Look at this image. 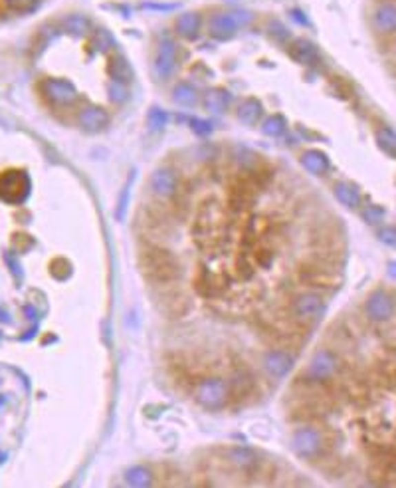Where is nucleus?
Listing matches in <instances>:
<instances>
[{
  "label": "nucleus",
  "instance_id": "f257e3e1",
  "mask_svg": "<svg viewBox=\"0 0 396 488\" xmlns=\"http://www.w3.org/2000/svg\"><path fill=\"white\" fill-rule=\"evenodd\" d=\"M226 213L228 211L222 208L216 199L205 201L198 206L194 226H192V237L202 251L216 248L222 242L226 233Z\"/></svg>",
  "mask_w": 396,
  "mask_h": 488
},
{
  "label": "nucleus",
  "instance_id": "f03ea898",
  "mask_svg": "<svg viewBox=\"0 0 396 488\" xmlns=\"http://www.w3.org/2000/svg\"><path fill=\"white\" fill-rule=\"evenodd\" d=\"M139 264H141L145 278L157 286L174 284L180 278V270H183L178 258L169 248H163V246H149L147 251H143Z\"/></svg>",
  "mask_w": 396,
  "mask_h": 488
},
{
  "label": "nucleus",
  "instance_id": "7ed1b4c3",
  "mask_svg": "<svg viewBox=\"0 0 396 488\" xmlns=\"http://www.w3.org/2000/svg\"><path fill=\"white\" fill-rule=\"evenodd\" d=\"M180 68V46L171 34H160L155 42L153 60H151V76L157 84H167L174 78Z\"/></svg>",
  "mask_w": 396,
  "mask_h": 488
},
{
  "label": "nucleus",
  "instance_id": "20e7f679",
  "mask_svg": "<svg viewBox=\"0 0 396 488\" xmlns=\"http://www.w3.org/2000/svg\"><path fill=\"white\" fill-rule=\"evenodd\" d=\"M260 189L252 183V179L244 171L236 173L228 183V197H226V211L234 217L250 213L258 203Z\"/></svg>",
  "mask_w": 396,
  "mask_h": 488
},
{
  "label": "nucleus",
  "instance_id": "39448f33",
  "mask_svg": "<svg viewBox=\"0 0 396 488\" xmlns=\"http://www.w3.org/2000/svg\"><path fill=\"white\" fill-rule=\"evenodd\" d=\"M253 22V14L250 10H222V12H214V14L208 18V36L212 40H218V42H228L232 40L238 34L240 28L244 26H250Z\"/></svg>",
  "mask_w": 396,
  "mask_h": 488
},
{
  "label": "nucleus",
  "instance_id": "423d86ee",
  "mask_svg": "<svg viewBox=\"0 0 396 488\" xmlns=\"http://www.w3.org/2000/svg\"><path fill=\"white\" fill-rule=\"evenodd\" d=\"M325 310H327V300L323 298L321 292H315V290H305L295 294L289 304V315L307 328L319 324L321 318L325 315Z\"/></svg>",
  "mask_w": 396,
  "mask_h": 488
},
{
  "label": "nucleus",
  "instance_id": "0eeeda50",
  "mask_svg": "<svg viewBox=\"0 0 396 488\" xmlns=\"http://www.w3.org/2000/svg\"><path fill=\"white\" fill-rule=\"evenodd\" d=\"M32 183L24 169H6L0 173V201L6 205H22L30 195Z\"/></svg>",
  "mask_w": 396,
  "mask_h": 488
},
{
  "label": "nucleus",
  "instance_id": "6e6552de",
  "mask_svg": "<svg viewBox=\"0 0 396 488\" xmlns=\"http://www.w3.org/2000/svg\"><path fill=\"white\" fill-rule=\"evenodd\" d=\"M194 399L208 411H220L230 403V385L222 378H205L194 389Z\"/></svg>",
  "mask_w": 396,
  "mask_h": 488
},
{
  "label": "nucleus",
  "instance_id": "1a4fd4ad",
  "mask_svg": "<svg viewBox=\"0 0 396 488\" xmlns=\"http://www.w3.org/2000/svg\"><path fill=\"white\" fill-rule=\"evenodd\" d=\"M38 92L52 108H72L79 99L78 90L70 79L44 78L38 84Z\"/></svg>",
  "mask_w": 396,
  "mask_h": 488
},
{
  "label": "nucleus",
  "instance_id": "9d476101",
  "mask_svg": "<svg viewBox=\"0 0 396 488\" xmlns=\"http://www.w3.org/2000/svg\"><path fill=\"white\" fill-rule=\"evenodd\" d=\"M192 286L196 290V294L205 300L220 298L222 294L228 290V276L224 270H216L210 264H200L196 268Z\"/></svg>",
  "mask_w": 396,
  "mask_h": 488
},
{
  "label": "nucleus",
  "instance_id": "9b49d317",
  "mask_svg": "<svg viewBox=\"0 0 396 488\" xmlns=\"http://www.w3.org/2000/svg\"><path fill=\"white\" fill-rule=\"evenodd\" d=\"M325 445H327V441H325L323 431H319L313 425L300 427L293 433V439H291V449L295 451V455H300L301 458H307V460H317V458L323 457Z\"/></svg>",
  "mask_w": 396,
  "mask_h": 488
},
{
  "label": "nucleus",
  "instance_id": "f8f14e48",
  "mask_svg": "<svg viewBox=\"0 0 396 488\" xmlns=\"http://www.w3.org/2000/svg\"><path fill=\"white\" fill-rule=\"evenodd\" d=\"M339 371H341V360H339V355H337L333 349L321 347V349H317L315 353L311 355V360L307 363V367H305V378L323 385V383H327V381L337 378Z\"/></svg>",
  "mask_w": 396,
  "mask_h": 488
},
{
  "label": "nucleus",
  "instance_id": "ddd939ff",
  "mask_svg": "<svg viewBox=\"0 0 396 488\" xmlns=\"http://www.w3.org/2000/svg\"><path fill=\"white\" fill-rule=\"evenodd\" d=\"M149 187L160 201H174V197L180 193V179L171 167H158L149 179Z\"/></svg>",
  "mask_w": 396,
  "mask_h": 488
},
{
  "label": "nucleus",
  "instance_id": "4468645a",
  "mask_svg": "<svg viewBox=\"0 0 396 488\" xmlns=\"http://www.w3.org/2000/svg\"><path fill=\"white\" fill-rule=\"evenodd\" d=\"M371 28L377 36L396 34V2L379 0L371 10Z\"/></svg>",
  "mask_w": 396,
  "mask_h": 488
},
{
  "label": "nucleus",
  "instance_id": "2eb2a0df",
  "mask_svg": "<svg viewBox=\"0 0 396 488\" xmlns=\"http://www.w3.org/2000/svg\"><path fill=\"white\" fill-rule=\"evenodd\" d=\"M364 314L375 324L388 322L396 314V300L388 292L377 290L364 302Z\"/></svg>",
  "mask_w": 396,
  "mask_h": 488
},
{
  "label": "nucleus",
  "instance_id": "dca6fc26",
  "mask_svg": "<svg viewBox=\"0 0 396 488\" xmlns=\"http://www.w3.org/2000/svg\"><path fill=\"white\" fill-rule=\"evenodd\" d=\"M295 365V358L284 347H271L262 355V367L271 379H284Z\"/></svg>",
  "mask_w": 396,
  "mask_h": 488
},
{
  "label": "nucleus",
  "instance_id": "f3484780",
  "mask_svg": "<svg viewBox=\"0 0 396 488\" xmlns=\"http://www.w3.org/2000/svg\"><path fill=\"white\" fill-rule=\"evenodd\" d=\"M76 124L83 133H90V135L101 133L105 127L110 126V111L101 108V106L87 104L76 113Z\"/></svg>",
  "mask_w": 396,
  "mask_h": 488
},
{
  "label": "nucleus",
  "instance_id": "a211bd4d",
  "mask_svg": "<svg viewBox=\"0 0 396 488\" xmlns=\"http://www.w3.org/2000/svg\"><path fill=\"white\" fill-rule=\"evenodd\" d=\"M226 460H228V465H232L236 471L244 474H256L260 471V467H262V458L250 447L228 449L226 451Z\"/></svg>",
  "mask_w": 396,
  "mask_h": 488
},
{
  "label": "nucleus",
  "instance_id": "6ab92c4d",
  "mask_svg": "<svg viewBox=\"0 0 396 488\" xmlns=\"http://www.w3.org/2000/svg\"><path fill=\"white\" fill-rule=\"evenodd\" d=\"M160 288H165V292L158 298V306H160V310L165 314L173 315V318H180V315H185L189 312L190 304L189 298L185 296V292L174 290L173 284H167V286H160Z\"/></svg>",
  "mask_w": 396,
  "mask_h": 488
},
{
  "label": "nucleus",
  "instance_id": "aec40b11",
  "mask_svg": "<svg viewBox=\"0 0 396 488\" xmlns=\"http://www.w3.org/2000/svg\"><path fill=\"white\" fill-rule=\"evenodd\" d=\"M298 280L305 288H323L325 284H331V274L323 264L307 260L298 266Z\"/></svg>",
  "mask_w": 396,
  "mask_h": 488
},
{
  "label": "nucleus",
  "instance_id": "412c9836",
  "mask_svg": "<svg viewBox=\"0 0 396 488\" xmlns=\"http://www.w3.org/2000/svg\"><path fill=\"white\" fill-rule=\"evenodd\" d=\"M174 32L183 40H189V42L196 40L202 32V14L194 10H187L178 14L174 20Z\"/></svg>",
  "mask_w": 396,
  "mask_h": 488
},
{
  "label": "nucleus",
  "instance_id": "4be33fe9",
  "mask_svg": "<svg viewBox=\"0 0 396 488\" xmlns=\"http://www.w3.org/2000/svg\"><path fill=\"white\" fill-rule=\"evenodd\" d=\"M287 54L293 62L301 66H313L319 60V50L307 38H295L287 44Z\"/></svg>",
  "mask_w": 396,
  "mask_h": 488
},
{
  "label": "nucleus",
  "instance_id": "5701e85b",
  "mask_svg": "<svg viewBox=\"0 0 396 488\" xmlns=\"http://www.w3.org/2000/svg\"><path fill=\"white\" fill-rule=\"evenodd\" d=\"M228 385H230V399L244 401L246 397H252L256 389V379L248 369H236Z\"/></svg>",
  "mask_w": 396,
  "mask_h": 488
},
{
  "label": "nucleus",
  "instance_id": "b1692460",
  "mask_svg": "<svg viewBox=\"0 0 396 488\" xmlns=\"http://www.w3.org/2000/svg\"><path fill=\"white\" fill-rule=\"evenodd\" d=\"M60 28H62L65 34L74 36V38H87L95 26L90 16L74 12V14L63 16V20L60 22Z\"/></svg>",
  "mask_w": 396,
  "mask_h": 488
},
{
  "label": "nucleus",
  "instance_id": "393cba45",
  "mask_svg": "<svg viewBox=\"0 0 396 488\" xmlns=\"http://www.w3.org/2000/svg\"><path fill=\"white\" fill-rule=\"evenodd\" d=\"M230 104H232V94L224 88L208 90L202 97V108L212 115H224L230 110Z\"/></svg>",
  "mask_w": 396,
  "mask_h": 488
},
{
  "label": "nucleus",
  "instance_id": "a878e982",
  "mask_svg": "<svg viewBox=\"0 0 396 488\" xmlns=\"http://www.w3.org/2000/svg\"><path fill=\"white\" fill-rule=\"evenodd\" d=\"M301 167L313 177H323L331 169V159L319 149H309L301 155Z\"/></svg>",
  "mask_w": 396,
  "mask_h": 488
},
{
  "label": "nucleus",
  "instance_id": "bb28decb",
  "mask_svg": "<svg viewBox=\"0 0 396 488\" xmlns=\"http://www.w3.org/2000/svg\"><path fill=\"white\" fill-rule=\"evenodd\" d=\"M105 72H107L110 79L119 81V84H125V86H129L135 79V72H133L131 64L127 62V58H123L121 54H113V56L107 58Z\"/></svg>",
  "mask_w": 396,
  "mask_h": 488
},
{
  "label": "nucleus",
  "instance_id": "cd10ccee",
  "mask_svg": "<svg viewBox=\"0 0 396 488\" xmlns=\"http://www.w3.org/2000/svg\"><path fill=\"white\" fill-rule=\"evenodd\" d=\"M171 95H173L174 106H178L183 110L194 108L200 101V92H198V88L192 81H178L173 88V94Z\"/></svg>",
  "mask_w": 396,
  "mask_h": 488
},
{
  "label": "nucleus",
  "instance_id": "c85d7f7f",
  "mask_svg": "<svg viewBox=\"0 0 396 488\" xmlns=\"http://www.w3.org/2000/svg\"><path fill=\"white\" fill-rule=\"evenodd\" d=\"M238 121L244 126H256L260 124L262 115H264V104L258 97H246L236 110Z\"/></svg>",
  "mask_w": 396,
  "mask_h": 488
},
{
  "label": "nucleus",
  "instance_id": "c756f323",
  "mask_svg": "<svg viewBox=\"0 0 396 488\" xmlns=\"http://www.w3.org/2000/svg\"><path fill=\"white\" fill-rule=\"evenodd\" d=\"M333 195H335V199H337L341 205L347 206L351 211H355V208L361 206V191H359L357 185H353V183H347V181L335 183Z\"/></svg>",
  "mask_w": 396,
  "mask_h": 488
},
{
  "label": "nucleus",
  "instance_id": "7c9ffc66",
  "mask_svg": "<svg viewBox=\"0 0 396 488\" xmlns=\"http://www.w3.org/2000/svg\"><path fill=\"white\" fill-rule=\"evenodd\" d=\"M87 40H90L92 52H95V54H105L107 56L115 50V38L105 28H94L92 34L87 36Z\"/></svg>",
  "mask_w": 396,
  "mask_h": 488
},
{
  "label": "nucleus",
  "instance_id": "2f4dec72",
  "mask_svg": "<svg viewBox=\"0 0 396 488\" xmlns=\"http://www.w3.org/2000/svg\"><path fill=\"white\" fill-rule=\"evenodd\" d=\"M234 161H236V165L240 167V171L248 173V171H252L256 167H260V165L264 163V157H260L250 147L238 145L236 149H234Z\"/></svg>",
  "mask_w": 396,
  "mask_h": 488
},
{
  "label": "nucleus",
  "instance_id": "473e14b6",
  "mask_svg": "<svg viewBox=\"0 0 396 488\" xmlns=\"http://www.w3.org/2000/svg\"><path fill=\"white\" fill-rule=\"evenodd\" d=\"M123 478H125V482L129 485V487H135V488H147L155 482L153 473H151L147 467H143V465H135V467L127 469L125 474H123Z\"/></svg>",
  "mask_w": 396,
  "mask_h": 488
},
{
  "label": "nucleus",
  "instance_id": "72a5a7b5",
  "mask_svg": "<svg viewBox=\"0 0 396 488\" xmlns=\"http://www.w3.org/2000/svg\"><path fill=\"white\" fill-rule=\"evenodd\" d=\"M375 141H377L379 149L384 155L396 159V131L393 127H377V131H375Z\"/></svg>",
  "mask_w": 396,
  "mask_h": 488
},
{
  "label": "nucleus",
  "instance_id": "f704fd0d",
  "mask_svg": "<svg viewBox=\"0 0 396 488\" xmlns=\"http://www.w3.org/2000/svg\"><path fill=\"white\" fill-rule=\"evenodd\" d=\"M256 264H253L252 260V254H250V251H242L238 252L236 260H234V270H236V276L240 278V280H244V282H250L253 276H256Z\"/></svg>",
  "mask_w": 396,
  "mask_h": 488
},
{
  "label": "nucleus",
  "instance_id": "c9c22d12",
  "mask_svg": "<svg viewBox=\"0 0 396 488\" xmlns=\"http://www.w3.org/2000/svg\"><path fill=\"white\" fill-rule=\"evenodd\" d=\"M250 254H252L253 264L258 268H271V264L275 262V251H273V246L268 244V242L256 244L252 251H250Z\"/></svg>",
  "mask_w": 396,
  "mask_h": 488
},
{
  "label": "nucleus",
  "instance_id": "e433bc0d",
  "mask_svg": "<svg viewBox=\"0 0 396 488\" xmlns=\"http://www.w3.org/2000/svg\"><path fill=\"white\" fill-rule=\"evenodd\" d=\"M285 131H287V121H285L284 115L275 113V115H268L264 121H262V133L268 135V137H282Z\"/></svg>",
  "mask_w": 396,
  "mask_h": 488
},
{
  "label": "nucleus",
  "instance_id": "4c0bfd02",
  "mask_svg": "<svg viewBox=\"0 0 396 488\" xmlns=\"http://www.w3.org/2000/svg\"><path fill=\"white\" fill-rule=\"evenodd\" d=\"M266 30H268V34L271 36V40H275L278 44H289V42H291V34L285 28L284 22H280L278 18H271V20H269Z\"/></svg>",
  "mask_w": 396,
  "mask_h": 488
},
{
  "label": "nucleus",
  "instance_id": "58836bf2",
  "mask_svg": "<svg viewBox=\"0 0 396 488\" xmlns=\"http://www.w3.org/2000/svg\"><path fill=\"white\" fill-rule=\"evenodd\" d=\"M169 124V113L163 110V108H151L149 113H147V126L151 131H163L165 127Z\"/></svg>",
  "mask_w": 396,
  "mask_h": 488
},
{
  "label": "nucleus",
  "instance_id": "ea45409f",
  "mask_svg": "<svg viewBox=\"0 0 396 488\" xmlns=\"http://www.w3.org/2000/svg\"><path fill=\"white\" fill-rule=\"evenodd\" d=\"M107 97H110L111 104L115 106H123L127 99H129V88L125 84H119V81H107Z\"/></svg>",
  "mask_w": 396,
  "mask_h": 488
},
{
  "label": "nucleus",
  "instance_id": "a19ab883",
  "mask_svg": "<svg viewBox=\"0 0 396 488\" xmlns=\"http://www.w3.org/2000/svg\"><path fill=\"white\" fill-rule=\"evenodd\" d=\"M4 6L14 12V14H28V12H34L42 0H2Z\"/></svg>",
  "mask_w": 396,
  "mask_h": 488
},
{
  "label": "nucleus",
  "instance_id": "79ce46f5",
  "mask_svg": "<svg viewBox=\"0 0 396 488\" xmlns=\"http://www.w3.org/2000/svg\"><path fill=\"white\" fill-rule=\"evenodd\" d=\"M361 217H363V221L368 224V226H379L380 222H384V217H386V213H384V208L380 205H366L361 211Z\"/></svg>",
  "mask_w": 396,
  "mask_h": 488
},
{
  "label": "nucleus",
  "instance_id": "37998d69",
  "mask_svg": "<svg viewBox=\"0 0 396 488\" xmlns=\"http://www.w3.org/2000/svg\"><path fill=\"white\" fill-rule=\"evenodd\" d=\"M52 276L56 280H67L72 276V264L65 258H58L52 262Z\"/></svg>",
  "mask_w": 396,
  "mask_h": 488
},
{
  "label": "nucleus",
  "instance_id": "c03bdc74",
  "mask_svg": "<svg viewBox=\"0 0 396 488\" xmlns=\"http://www.w3.org/2000/svg\"><path fill=\"white\" fill-rule=\"evenodd\" d=\"M189 124H190V129H192L196 135H200V137H206V135H210V133L214 131V124H212V121H208V119L192 117Z\"/></svg>",
  "mask_w": 396,
  "mask_h": 488
},
{
  "label": "nucleus",
  "instance_id": "a18cd8bd",
  "mask_svg": "<svg viewBox=\"0 0 396 488\" xmlns=\"http://www.w3.org/2000/svg\"><path fill=\"white\" fill-rule=\"evenodd\" d=\"M377 238L386 246H396V226H393V224L380 226L377 231Z\"/></svg>",
  "mask_w": 396,
  "mask_h": 488
},
{
  "label": "nucleus",
  "instance_id": "49530a36",
  "mask_svg": "<svg viewBox=\"0 0 396 488\" xmlns=\"http://www.w3.org/2000/svg\"><path fill=\"white\" fill-rule=\"evenodd\" d=\"M4 262L10 266L12 274H14V278L20 282V280H22V266H20V260L16 258L12 252H6V254H4Z\"/></svg>",
  "mask_w": 396,
  "mask_h": 488
},
{
  "label": "nucleus",
  "instance_id": "de8ad7c7",
  "mask_svg": "<svg viewBox=\"0 0 396 488\" xmlns=\"http://www.w3.org/2000/svg\"><path fill=\"white\" fill-rule=\"evenodd\" d=\"M143 10H157V12H173L178 8V4H157V2H143Z\"/></svg>",
  "mask_w": 396,
  "mask_h": 488
},
{
  "label": "nucleus",
  "instance_id": "09e8293b",
  "mask_svg": "<svg viewBox=\"0 0 396 488\" xmlns=\"http://www.w3.org/2000/svg\"><path fill=\"white\" fill-rule=\"evenodd\" d=\"M129 191H131V179L127 181V185L123 187V193H121V201H119V208H117V219L125 217L127 203H129Z\"/></svg>",
  "mask_w": 396,
  "mask_h": 488
},
{
  "label": "nucleus",
  "instance_id": "8fccbe9b",
  "mask_svg": "<svg viewBox=\"0 0 396 488\" xmlns=\"http://www.w3.org/2000/svg\"><path fill=\"white\" fill-rule=\"evenodd\" d=\"M289 14H291V18H293V20H295L298 24H301V26H309V20L305 18V14L301 12L300 8H293V10H291Z\"/></svg>",
  "mask_w": 396,
  "mask_h": 488
},
{
  "label": "nucleus",
  "instance_id": "3c124183",
  "mask_svg": "<svg viewBox=\"0 0 396 488\" xmlns=\"http://www.w3.org/2000/svg\"><path fill=\"white\" fill-rule=\"evenodd\" d=\"M386 274H388V278H393L396 282V260H390V262L386 264Z\"/></svg>",
  "mask_w": 396,
  "mask_h": 488
},
{
  "label": "nucleus",
  "instance_id": "603ef678",
  "mask_svg": "<svg viewBox=\"0 0 396 488\" xmlns=\"http://www.w3.org/2000/svg\"><path fill=\"white\" fill-rule=\"evenodd\" d=\"M2 405H4V397L0 395V407H2Z\"/></svg>",
  "mask_w": 396,
  "mask_h": 488
},
{
  "label": "nucleus",
  "instance_id": "864d4df0",
  "mask_svg": "<svg viewBox=\"0 0 396 488\" xmlns=\"http://www.w3.org/2000/svg\"><path fill=\"white\" fill-rule=\"evenodd\" d=\"M395 54H396V42H395Z\"/></svg>",
  "mask_w": 396,
  "mask_h": 488
}]
</instances>
